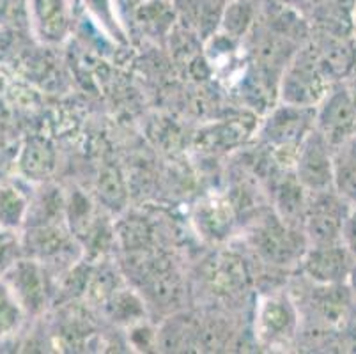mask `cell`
Listing matches in <instances>:
<instances>
[{
    "instance_id": "8",
    "label": "cell",
    "mask_w": 356,
    "mask_h": 354,
    "mask_svg": "<svg viewBox=\"0 0 356 354\" xmlns=\"http://www.w3.org/2000/svg\"><path fill=\"white\" fill-rule=\"evenodd\" d=\"M24 200L13 188H0V225H18Z\"/></svg>"
},
{
    "instance_id": "11",
    "label": "cell",
    "mask_w": 356,
    "mask_h": 354,
    "mask_svg": "<svg viewBox=\"0 0 356 354\" xmlns=\"http://www.w3.org/2000/svg\"><path fill=\"white\" fill-rule=\"evenodd\" d=\"M355 136H356V135H355Z\"/></svg>"
},
{
    "instance_id": "6",
    "label": "cell",
    "mask_w": 356,
    "mask_h": 354,
    "mask_svg": "<svg viewBox=\"0 0 356 354\" xmlns=\"http://www.w3.org/2000/svg\"><path fill=\"white\" fill-rule=\"evenodd\" d=\"M11 278V291L16 296V300L20 301L22 307L35 308L40 307L41 296V280L38 275V269L31 264H18L13 268L9 273Z\"/></svg>"
},
{
    "instance_id": "9",
    "label": "cell",
    "mask_w": 356,
    "mask_h": 354,
    "mask_svg": "<svg viewBox=\"0 0 356 354\" xmlns=\"http://www.w3.org/2000/svg\"><path fill=\"white\" fill-rule=\"evenodd\" d=\"M342 241L348 246L349 252L356 255V204L355 209L349 211L348 216H346L344 229H342Z\"/></svg>"
},
{
    "instance_id": "5",
    "label": "cell",
    "mask_w": 356,
    "mask_h": 354,
    "mask_svg": "<svg viewBox=\"0 0 356 354\" xmlns=\"http://www.w3.org/2000/svg\"><path fill=\"white\" fill-rule=\"evenodd\" d=\"M333 181L339 193L356 204V136L339 144L333 156Z\"/></svg>"
},
{
    "instance_id": "7",
    "label": "cell",
    "mask_w": 356,
    "mask_h": 354,
    "mask_svg": "<svg viewBox=\"0 0 356 354\" xmlns=\"http://www.w3.org/2000/svg\"><path fill=\"white\" fill-rule=\"evenodd\" d=\"M11 287L0 284V335H8L20 323V307Z\"/></svg>"
},
{
    "instance_id": "2",
    "label": "cell",
    "mask_w": 356,
    "mask_h": 354,
    "mask_svg": "<svg viewBox=\"0 0 356 354\" xmlns=\"http://www.w3.org/2000/svg\"><path fill=\"white\" fill-rule=\"evenodd\" d=\"M349 248L341 243L319 245L307 259V269L312 278L323 284H339L349 277L353 271V262Z\"/></svg>"
},
{
    "instance_id": "3",
    "label": "cell",
    "mask_w": 356,
    "mask_h": 354,
    "mask_svg": "<svg viewBox=\"0 0 356 354\" xmlns=\"http://www.w3.org/2000/svg\"><path fill=\"white\" fill-rule=\"evenodd\" d=\"M333 197H319L316 204H312L309 218L310 236L317 241V245H333L342 241V229H344L346 216L349 211L342 207Z\"/></svg>"
},
{
    "instance_id": "1",
    "label": "cell",
    "mask_w": 356,
    "mask_h": 354,
    "mask_svg": "<svg viewBox=\"0 0 356 354\" xmlns=\"http://www.w3.org/2000/svg\"><path fill=\"white\" fill-rule=\"evenodd\" d=\"M300 179L316 191H325L333 183V158L330 142L323 133H312L300 154Z\"/></svg>"
},
{
    "instance_id": "4",
    "label": "cell",
    "mask_w": 356,
    "mask_h": 354,
    "mask_svg": "<svg viewBox=\"0 0 356 354\" xmlns=\"http://www.w3.org/2000/svg\"><path fill=\"white\" fill-rule=\"evenodd\" d=\"M323 135L330 144H342L356 131V99L346 90L330 97L321 117Z\"/></svg>"
},
{
    "instance_id": "10",
    "label": "cell",
    "mask_w": 356,
    "mask_h": 354,
    "mask_svg": "<svg viewBox=\"0 0 356 354\" xmlns=\"http://www.w3.org/2000/svg\"><path fill=\"white\" fill-rule=\"evenodd\" d=\"M351 277H353V280H355V292H356V266H355V268H353Z\"/></svg>"
}]
</instances>
